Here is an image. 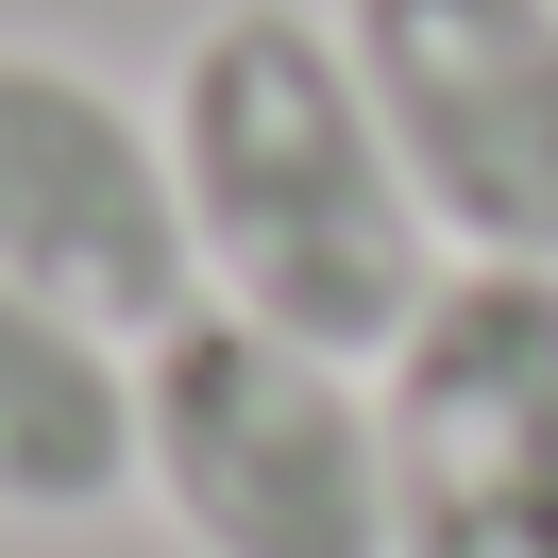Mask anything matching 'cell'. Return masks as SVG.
<instances>
[{
    "label": "cell",
    "instance_id": "5",
    "mask_svg": "<svg viewBox=\"0 0 558 558\" xmlns=\"http://www.w3.org/2000/svg\"><path fill=\"white\" fill-rule=\"evenodd\" d=\"M0 288L102 322V339H170L204 305L170 136L69 51H0Z\"/></svg>",
    "mask_w": 558,
    "mask_h": 558
},
{
    "label": "cell",
    "instance_id": "2",
    "mask_svg": "<svg viewBox=\"0 0 558 558\" xmlns=\"http://www.w3.org/2000/svg\"><path fill=\"white\" fill-rule=\"evenodd\" d=\"M136 490L186 524V558H389L373 389L238 305L136 339Z\"/></svg>",
    "mask_w": 558,
    "mask_h": 558
},
{
    "label": "cell",
    "instance_id": "6",
    "mask_svg": "<svg viewBox=\"0 0 558 558\" xmlns=\"http://www.w3.org/2000/svg\"><path fill=\"white\" fill-rule=\"evenodd\" d=\"M136 508V339L0 288V524Z\"/></svg>",
    "mask_w": 558,
    "mask_h": 558
},
{
    "label": "cell",
    "instance_id": "3",
    "mask_svg": "<svg viewBox=\"0 0 558 558\" xmlns=\"http://www.w3.org/2000/svg\"><path fill=\"white\" fill-rule=\"evenodd\" d=\"M389 558H558V271L457 254L373 373Z\"/></svg>",
    "mask_w": 558,
    "mask_h": 558
},
{
    "label": "cell",
    "instance_id": "4",
    "mask_svg": "<svg viewBox=\"0 0 558 558\" xmlns=\"http://www.w3.org/2000/svg\"><path fill=\"white\" fill-rule=\"evenodd\" d=\"M339 51L440 254L558 271V0H339Z\"/></svg>",
    "mask_w": 558,
    "mask_h": 558
},
{
    "label": "cell",
    "instance_id": "1",
    "mask_svg": "<svg viewBox=\"0 0 558 558\" xmlns=\"http://www.w3.org/2000/svg\"><path fill=\"white\" fill-rule=\"evenodd\" d=\"M170 186L204 238V305L271 322L339 373H389L423 288L457 271L339 17H305V0H220L170 51Z\"/></svg>",
    "mask_w": 558,
    "mask_h": 558
}]
</instances>
